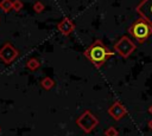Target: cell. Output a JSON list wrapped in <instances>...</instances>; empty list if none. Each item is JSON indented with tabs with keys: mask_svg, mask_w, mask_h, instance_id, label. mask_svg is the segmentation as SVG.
<instances>
[{
	"mask_svg": "<svg viewBox=\"0 0 152 136\" xmlns=\"http://www.w3.org/2000/svg\"><path fill=\"white\" fill-rule=\"evenodd\" d=\"M0 8L5 13H8L11 9H13V0H1L0 1Z\"/></svg>",
	"mask_w": 152,
	"mask_h": 136,
	"instance_id": "10",
	"label": "cell"
},
{
	"mask_svg": "<svg viewBox=\"0 0 152 136\" xmlns=\"http://www.w3.org/2000/svg\"><path fill=\"white\" fill-rule=\"evenodd\" d=\"M45 9V6H44V4L42 2V1H36L34 4H33V11L36 12V13H42L43 11Z\"/></svg>",
	"mask_w": 152,
	"mask_h": 136,
	"instance_id": "12",
	"label": "cell"
},
{
	"mask_svg": "<svg viewBox=\"0 0 152 136\" xmlns=\"http://www.w3.org/2000/svg\"><path fill=\"white\" fill-rule=\"evenodd\" d=\"M19 52L18 50L13 46L12 43H5L1 48H0V59L5 63V64H10L12 63L17 57H18Z\"/></svg>",
	"mask_w": 152,
	"mask_h": 136,
	"instance_id": "5",
	"label": "cell"
},
{
	"mask_svg": "<svg viewBox=\"0 0 152 136\" xmlns=\"http://www.w3.org/2000/svg\"><path fill=\"white\" fill-rule=\"evenodd\" d=\"M84 57L88 58L90 60V63L95 66V67H101L109 57L114 56V52L110 51L101 39H96L94 40L88 48L84 50L83 52Z\"/></svg>",
	"mask_w": 152,
	"mask_h": 136,
	"instance_id": "1",
	"label": "cell"
},
{
	"mask_svg": "<svg viewBox=\"0 0 152 136\" xmlns=\"http://www.w3.org/2000/svg\"><path fill=\"white\" fill-rule=\"evenodd\" d=\"M40 84H42V86H43L45 90H50V89H52V86L55 85V82H53L50 77H44V78L42 79Z\"/></svg>",
	"mask_w": 152,
	"mask_h": 136,
	"instance_id": "11",
	"label": "cell"
},
{
	"mask_svg": "<svg viewBox=\"0 0 152 136\" xmlns=\"http://www.w3.org/2000/svg\"><path fill=\"white\" fill-rule=\"evenodd\" d=\"M23 6H24V4L21 0H13V9L15 12H19L23 8Z\"/></svg>",
	"mask_w": 152,
	"mask_h": 136,
	"instance_id": "13",
	"label": "cell"
},
{
	"mask_svg": "<svg viewBox=\"0 0 152 136\" xmlns=\"http://www.w3.org/2000/svg\"><path fill=\"white\" fill-rule=\"evenodd\" d=\"M135 47H137V45L133 43V40L131 38H128L127 35H122L114 44V52L118 53L119 56H121L122 58H128L133 53Z\"/></svg>",
	"mask_w": 152,
	"mask_h": 136,
	"instance_id": "3",
	"label": "cell"
},
{
	"mask_svg": "<svg viewBox=\"0 0 152 136\" xmlns=\"http://www.w3.org/2000/svg\"><path fill=\"white\" fill-rule=\"evenodd\" d=\"M116 130H115V128H113V127H110V128H108V130L106 131V136H116Z\"/></svg>",
	"mask_w": 152,
	"mask_h": 136,
	"instance_id": "14",
	"label": "cell"
},
{
	"mask_svg": "<svg viewBox=\"0 0 152 136\" xmlns=\"http://www.w3.org/2000/svg\"><path fill=\"white\" fill-rule=\"evenodd\" d=\"M150 112H151V114H152V106H151V108H150Z\"/></svg>",
	"mask_w": 152,
	"mask_h": 136,
	"instance_id": "16",
	"label": "cell"
},
{
	"mask_svg": "<svg viewBox=\"0 0 152 136\" xmlns=\"http://www.w3.org/2000/svg\"><path fill=\"white\" fill-rule=\"evenodd\" d=\"M39 66H40V63H39V60H38L37 58H30V59L26 61V67H27L28 70H31V71L37 70Z\"/></svg>",
	"mask_w": 152,
	"mask_h": 136,
	"instance_id": "9",
	"label": "cell"
},
{
	"mask_svg": "<svg viewBox=\"0 0 152 136\" xmlns=\"http://www.w3.org/2000/svg\"><path fill=\"white\" fill-rule=\"evenodd\" d=\"M128 33L133 37V39L135 41L141 44L145 40H147V38L151 37V34H152V26L145 19L139 18L135 21H133L132 25L128 27Z\"/></svg>",
	"mask_w": 152,
	"mask_h": 136,
	"instance_id": "2",
	"label": "cell"
},
{
	"mask_svg": "<svg viewBox=\"0 0 152 136\" xmlns=\"http://www.w3.org/2000/svg\"><path fill=\"white\" fill-rule=\"evenodd\" d=\"M75 22L70 19V18H68V17H64L58 24H57V28H58V31L63 34V35H69L71 32H74L75 31Z\"/></svg>",
	"mask_w": 152,
	"mask_h": 136,
	"instance_id": "7",
	"label": "cell"
},
{
	"mask_svg": "<svg viewBox=\"0 0 152 136\" xmlns=\"http://www.w3.org/2000/svg\"><path fill=\"white\" fill-rule=\"evenodd\" d=\"M135 11L140 18L145 19L152 26V0H141L138 4Z\"/></svg>",
	"mask_w": 152,
	"mask_h": 136,
	"instance_id": "6",
	"label": "cell"
},
{
	"mask_svg": "<svg viewBox=\"0 0 152 136\" xmlns=\"http://www.w3.org/2000/svg\"><path fill=\"white\" fill-rule=\"evenodd\" d=\"M77 124L81 127V129L86 132H90L96 125H97V118L88 110H86L78 118Z\"/></svg>",
	"mask_w": 152,
	"mask_h": 136,
	"instance_id": "4",
	"label": "cell"
},
{
	"mask_svg": "<svg viewBox=\"0 0 152 136\" xmlns=\"http://www.w3.org/2000/svg\"><path fill=\"white\" fill-rule=\"evenodd\" d=\"M150 127H151V129H152V121L150 122Z\"/></svg>",
	"mask_w": 152,
	"mask_h": 136,
	"instance_id": "15",
	"label": "cell"
},
{
	"mask_svg": "<svg viewBox=\"0 0 152 136\" xmlns=\"http://www.w3.org/2000/svg\"><path fill=\"white\" fill-rule=\"evenodd\" d=\"M108 112H109V115L114 118V119H120L125 114H126V109L122 106V104L121 103H119V102H115L110 108H109V110H108Z\"/></svg>",
	"mask_w": 152,
	"mask_h": 136,
	"instance_id": "8",
	"label": "cell"
},
{
	"mask_svg": "<svg viewBox=\"0 0 152 136\" xmlns=\"http://www.w3.org/2000/svg\"><path fill=\"white\" fill-rule=\"evenodd\" d=\"M0 131H1V128H0Z\"/></svg>",
	"mask_w": 152,
	"mask_h": 136,
	"instance_id": "17",
	"label": "cell"
}]
</instances>
